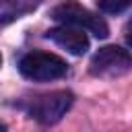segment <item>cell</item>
<instances>
[{
  "label": "cell",
  "mask_w": 132,
  "mask_h": 132,
  "mask_svg": "<svg viewBox=\"0 0 132 132\" xmlns=\"http://www.w3.org/2000/svg\"><path fill=\"white\" fill-rule=\"evenodd\" d=\"M0 132H6V126L4 124H0Z\"/></svg>",
  "instance_id": "cell-8"
},
{
  "label": "cell",
  "mask_w": 132,
  "mask_h": 132,
  "mask_svg": "<svg viewBox=\"0 0 132 132\" xmlns=\"http://www.w3.org/2000/svg\"><path fill=\"white\" fill-rule=\"evenodd\" d=\"M0 64H2V56H0Z\"/></svg>",
  "instance_id": "cell-9"
},
{
  "label": "cell",
  "mask_w": 132,
  "mask_h": 132,
  "mask_svg": "<svg viewBox=\"0 0 132 132\" xmlns=\"http://www.w3.org/2000/svg\"><path fill=\"white\" fill-rule=\"evenodd\" d=\"M132 68V56L128 50L120 45H105L101 47L91 60V74L93 76H120Z\"/></svg>",
  "instance_id": "cell-3"
},
{
  "label": "cell",
  "mask_w": 132,
  "mask_h": 132,
  "mask_svg": "<svg viewBox=\"0 0 132 132\" xmlns=\"http://www.w3.org/2000/svg\"><path fill=\"white\" fill-rule=\"evenodd\" d=\"M52 19L60 21L66 27H76V29H87L95 37L103 39L109 35V27L101 16H95L91 10H87L80 4H60L52 10Z\"/></svg>",
  "instance_id": "cell-2"
},
{
  "label": "cell",
  "mask_w": 132,
  "mask_h": 132,
  "mask_svg": "<svg viewBox=\"0 0 132 132\" xmlns=\"http://www.w3.org/2000/svg\"><path fill=\"white\" fill-rule=\"evenodd\" d=\"M72 101H74V95L70 91H54L50 95L37 97L31 107V118H35L45 126L56 124L62 120V116H66Z\"/></svg>",
  "instance_id": "cell-4"
},
{
  "label": "cell",
  "mask_w": 132,
  "mask_h": 132,
  "mask_svg": "<svg viewBox=\"0 0 132 132\" xmlns=\"http://www.w3.org/2000/svg\"><path fill=\"white\" fill-rule=\"evenodd\" d=\"M126 39H128V43L132 45V23L128 25V35H126Z\"/></svg>",
  "instance_id": "cell-7"
},
{
  "label": "cell",
  "mask_w": 132,
  "mask_h": 132,
  "mask_svg": "<svg viewBox=\"0 0 132 132\" xmlns=\"http://www.w3.org/2000/svg\"><path fill=\"white\" fill-rule=\"evenodd\" d=\"M45 39L54 41L56 45L64 47L66 52L74 54V56H82L87 50H89V37L82 29H76V27H54L45 33Z\"/></svg>",
  "instance_id": "cell-5"
},
{
  "label": "cell",
  "mask_w": 132,
  "mask_h": 132,
  "mask_svg": "<svg viewBox=\"0 0 132 132\" xmlns=\"http://www.w3.org/2000/svg\"><path fill=\"white\" fill-rule=\"evenodd\" d=\"M128 8V4L126 2H99V10H105V12H122V10H126Z\"/></svg>",
  "instance_id": "cell-6"
},
{
  "label": "cell",
  "mask_w": 132,
  "mask_h": 132,
  "mask_svg": "<svg viewBox=\"0 0 132 132\" xmlns=\"http://www.w3.org/2000/svg\"><path fill=\"white\" fill-rule=\"evenodd\" d=\"M19 70L25 78L29 80H37V82H45V80H58L62 76H66L68 72V64L56 56V54H47V52H29L21 58L19 62Z\"/></svg>",
  "instance_id": "cell-1"
}]
</instances>
